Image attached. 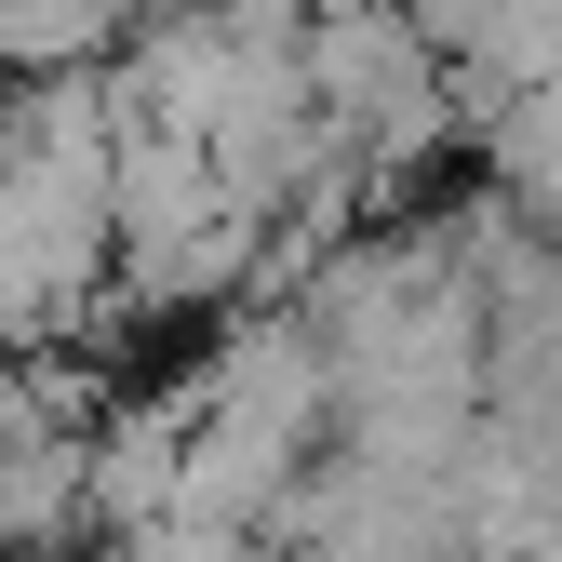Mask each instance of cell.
I'll list each match as a JSON object with an SVG mask.
<instances>
[{
    "mask_svg": "<svg viewBox=\"0 0 562 562\" xmlns=\"http://www.w3.org/2000/svg\"><path fill=\"white\" fill-rule=\"evenodd\" d=\"M308 108L335 121V148L362 161V188H389V175H415L442 148V134L469 121V94H456V54L415 27V14H308Z\"/></svg>",
    "mask_w": 562,
    "mask_h": 562,
    "instance_id": "6da1fadb",
    "label": "cell"
},
{
    "mask_svg": "<svg viewBox=\"0 0 562 562\" xmlns=\"http://www.w3.org/2000/svg\"><path fill=\"white\" fill-rule=\"evenodd\" d=\"M469 148L482 175H496V201L562 241V81H509V94H469Z\"/></svg>",
    "mask_w": 562,
    "mask_h": 562,
    "instance_id": "7a4b0ae2",
    "label": "cell"
},
{
    "mask_svg": "<svg viewBox=\"0 0 562 562\" xmlns=\"http://www.w3.org/2000/svg\"><path fill=\"white\" fill-rule=\"evenodd\" d=\"M148 27V0H0V67L14 81H94Z\"/></svg>",
    "mask_w": 562,
    "mask_h": 562,
    "instance_id": "3957f363",
    "label": "cell"
},
{
    "mask_svg": "<svg viewBox=\"0 0 562 562\" xmlns=\"http://www.w3.org/2000/svg\"><path fill=\"white\" fill-rule=\"evenodd\" d=\"M108 562H281L268 536H215V522H148V536H108Z\"/></svg>",
    "mask_w": 562,
    "mask_h": 562,
    "instance_id": "277c9868",
    "label": "cell"
}]
</instances>
